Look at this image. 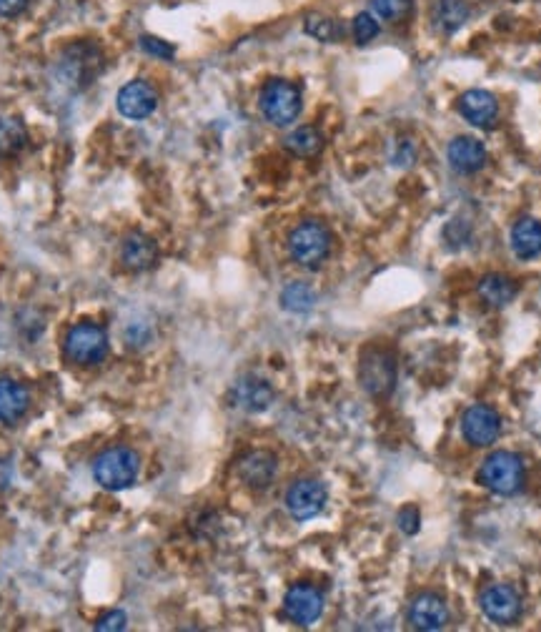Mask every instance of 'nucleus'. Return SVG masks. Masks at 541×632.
I'll return each mask as SVG.
<instances>
[{"instance_id":"1","label":"nucleus","mask_w":541,"mask_h":632,"mask_svg":"<svg viewBox=\"0 0 541 632\" xmlns=\"http://www.w3.org/2000/svg\"><path fill=\"white\" fill-rule=\"evenodd\" d=\"M138 454L128 447H113L98 454L93 462V477L108 492H121L136 485L138 480Z\"/></svg>"},{"instance_id":"2","label":"nucleus","mask_w":541,"mask_h":632,"mask_svg":"<svg viewBox=\"0 0 541 632\" xmlns=\"http://www.w3.org/2000/svg\"><path fill=\"white\" fill-rule=\"evenodd\" d=\"M291 259L304 269H319L331 254V231L321 221H304L289 236Z\"/></svg>"},{"instance_id":"3","label":"nucleus","mask_w":541,"mask_h":632,"mask_svg":"<svg viewBox=\"0 0 541 632\" xmlns=\"http://www.w3.org/2000/svg\"><path fill=\"white\" fill-rule=\"evenodd\" d=\"M479 482L494 495H516L524 485V464L511 452H494L481 464Z\"/></svg>"},{"instance_id":"4","label":"nucleus","mask_w":541,"mask_h":632,"mask_svg":"<svg viewBox=\"0 0 541 632\" xmlns=\"http://www.w3.org/2000/svg\"><path fill=\"white\" fill-rule=\"evenodd\" d=\"M359 382L371 397H389L396 387V357L389 349L371 347L361 354Z\"/></svg>"},{"instance_id":"5","label":"nucleus","mask_w":541,"mask_h":632,"mask_svg":"<svg viewBox=\"0 0 541 632\" xmlns=\"http://www.w3.org/2000/svg\"><path fill=\"white\" fill-rule=\"evenodd\" d=\"M261 111L274 126H289L301 113V91L291 81L274 78L261 91Z\"/></svg>"},{"instance_id":"6","label":"nucleus","mask_w":541,"mask_h":632,"mask_svg":"<svg viewBox=\"0 0 541 632\" xmlns=\"http://www.w3.org/2000/svg\"><path fill=\"white\" fill-rule=\"evenodd\" d=\"M108 354V337L98 324H78L66 337V357L81 367L101 364Z\"/></svg>"},{"instance_id":"7","label":"nucleus","mask_w":541,"mask_h":632,"mask_svg":"<svg viewBox=\"0 0 541 632\" xmlns=\"http://www.w3.org/2000/svg\"><path fill=\"white\" fill-rule=\"evenodd\" d=\"M326 500H329V495H326V487L319 480H299L286 492V510L291 512L294 520L306 522L324 512Z\"/></svg>"},{"instance_id":"8","label":"nucleus","mask_w":541,"mask_h":632,"mask_svg":"<svg viewBox=\"0 0 541 632\" xmlns=\"http://www.w3.org/2000/svg\"><path fill=\"white\" fill-rule=\"evenodd\" d=\"M461 432H464L466 442L474 447H489L499 439L501 434V417L486 404H474L464 412L461 419Z\"/></svg>"},{"instance_id":"9","label":"nucleus","mask_w":541,"mask_h":632,"mask_svg":"<svg viewBox=\"0 0 541 632\" xmlns=\"http://www.w3.org/2000/svg\"><path fill=\"white\" fill-rule=\"evenodd\" d=\"M284 612L296 625H314L324 612V595L311 585H294L284 597Z\"/></svg>"},{"instance_id":"10","label":"nucleus","mask_w":541,"mask_h":632,"mask_svg":"<svg viewBox=\"0 0 541 632\" xmlns=\"http://www.w3.org/2000/svg\"><path fill=\"white\" fill-rule=\"evenodd\" d=\"M481 612L496 625H511L521 615V597L511 585H491L479 600Z\"/></svg>"},{"instance_id":"11","label":"nucleus","mask_w":541,"mask_h":632,"mask_svg":"<svg viewBox=\"0 0 541 632\" xmlns=\"http://www.w3.org/2000/svg\"><path fill=\"white\" fill-rule=\"evenodd\" d=\"M409 622L416 630L424 632H436L444 630L449 625V605L441 595L436 592H421L411 600L409 607Z\"/></svg>"},{"instance_id":"12","label":"nucleus","mask_w":541,"mask_h":632,"mask_svg":"<svg viewBox=\"0 0 541 632\" xmlns=\"http://www.w3.org/2000/svg\"><path fill=\"white\" fill-rule=\"evenodd\" d=\"M116 103L123 116L131 118V121H143L156 111L158 93L148 81H131L121 88Z\"/></svg>"},{"instance_id":"13","label":"nucleus","mask_w":541,"mask_h":632,"mask_svg":"<svg viewBox=\"0 0 541 632\" xmlns=\"http://www.w3.org/2000/svg\"><path fill=\"white\" fill-rule=\"evenodd\" d=\"M231 402L233 407L243 409V412H266L271 407V402H274V389H271V384L266 379L248 374V377H241L233 384Z\"/></svg>"},{"instance_id":"14","label":"nucleus","mask_w":541,"mask_h":632,"mask_svg":"<svg viewBox=\"0 0 541 632\" xmlns=\"http://www.w3.org/2000/svg\"><path fill=\"white\" fill-rule=\"evenodd\" d=\"M276 457L266 449H256V452H248L246 457L238 462V477L243 480V485L251 487V490H266L276 477Z\"/></svg>"},{"instance_id":"15","label":"nucleus","mask_w":541,"mask_h":632,"mask_svg":"<svg viewBox=\"0 0 541 632\" xmlns=\"http://www.w3.org/2000/svg\"><path fill=\"white\" fill-rule=\"evenodd\" d=\"M459 113L471 123V126L489 128L494 126L496 116H499V103L489 91L481 88H471L459 98Z\"/></svg>"},{"instance_id":"16","label":"nucleus","mask_w":541,"mask_h":632,"mask_svg":"<svg viewBox=\"0 0 541 632\" xmlns=\"http://www.w3.org/2000/svg\"><path fill=\"white\" fill-rule=\"evenodd\" d=\"M121 261L128 271H148L158 264V246L151 236L133 231L121 244Z\"/></svg>"},{"instance_id":"17","label":"nucleus","mask_w":541,"mask_h":632,"mask_svg":"<svg viewBox=\"0 0 541 632\" xmlns=\"http://www.w3.org/2000/svg\"><path fill=\"white\" fill-rule=\"evenodd\" d=\"M63 71H66L68 83L73 88L91 83L93 73L98 71V48L88 46V43L71 46L66 53V61H63Z\"/></svg>"},{"instance_id":"18","label":"nucleus","mask_w":541,"mask_h":632,"mask_svg":"<svg viewBox=\"0 0 541 632\" xmlns=\"http://www.w3.org/2000/svg\"><path fill=\"white\" fill-rule=\"evenodd\" d=\"M449 164L456 174H476L486 164V148L479 138L459 136L449 143Z\"/></svg>"},{"instance_id":"19","label":"nucleus","mask_w":541,"mask_h":632,"mask_svg":"<svg viewBox=\"0 0 541 632\" xmlns=\"http://www.w3.org/2000/svg\"><path fill=\"white\" fill-rule=\"evenodd\" d=\"M28 404H31V394L21 382L8 377L0 379V422L16 424L28 412Z\"/></svg>"},{"instance_id":"20","label":"nucleus","mask_w":541,"mask_h":632,"mask_svg":"<svg viewBox=\"0 0 541 632\" xmlns=\"http://www.w3.org/2000/svg\"><path fill=\"white\" fill-rule=\"evenodd\" d=\"M511 249L519 259H534L541 254V221L521 219L511 229Z\"/></svg>"},{"instance_id":"21","label":"nucleus","mask_w":541,"mask_h":632,"mask_svg":"<svg viewBox=\"0 0 541 632\" xmlns=\"http://www.w3.org/2000/svg\"><path fill=\"white\" fill-rule=\"evenodd\" d=\"M479 296L494 309L511 304L516 296V284L504 274H486L479 281Z\"/></svg>"},{"instance_id":"22","label":"nucleus","mask_w":541,"mask_h":632,"mask_svg":"<svg viewBox=\"0 0 541 632\" xmlns=\"http://www.w3.org/2000/svg\"><path fill=\"white\" fill-rule=\"evenodd\" d=\"M436 28L444 33H454L469 21V6L466 0H439L434 8Z\"/></svg>"},{"instance_id":"23","label":"nucleus","mask_w":541,"mask_h":632,"mask_svg":"<svg viewBox=\"0 0 541 632\" xmlns=\"http://www.w3.org/2000/svg\"><path fill=\"white\" fill-rule=\"evenodd\" d=\"M284 146H286V151L294 153V156L309 158V156H316V153L324 148V136H321L319 128L301 126L286 136Z\"/></svg>"},{"instance_id":"24","label":"nucleus","mask_w":541,"mask_h":632,"mask_svg":"<svg viewBox=\"0 0 541 632\" xmlns=\"http://www.w3.org/2000/svg\"><path fill=\"white\" fill-rule=\"evenodd\" d=\"M28 141V131L21 118L3 116L0 118V156H16Z\"/></svg>"},{"instance_id":"25","label":"nucleus","mask_w":541,"mask_h":632,"mask_svg":"<svg viewBox=\"0 0 541 632\" xmlns=\"http://www.w3.org/2000/svg\"><path fill=\"white\" fill-rule=\"evenodd\" d=\"M316 304V294L311 286L301 284V281H294V284H289L284 289V294H281V306L289 311H294V314H304V311L314 309Z\"/></svg>"},{"instance_id":"26","label":"nucleus","mask_w":541,"mask_h":632,"mask_svg":"<svg viewBox=\"0 0 541 632\" xmlns=\"http://www.w3.org/2000/svg\"><path fill=\"white\" fill-rule=\"evenodd\" d=\"M306 33L314 36L316 41H324V43H336L341 38V26L334 21V18H326V16H309L306 18Z\"/></svg>"},{"instance_id":"27","label":"nucleus","mask_w":541,"mask_h":632,"mask_svg":"<svg viewBox=\"0 0 541 632\" xmlns=\"http://www.w3.org/2000/svg\"><path fill=\"white\" fill-rule=\"evenodd\" d=\"M371 8L379 18L396 23L411 13V0H371Z\"/></svg>"},{"instance_id":"28","label":"nucleus","mask_w":541,"mask_h":632,"mask_svg":"<svg viewBox=\"0 0 541 632\" xmlns=\"http://www.w3.org/2000/svg\"><path fill=\"white\" fill-rule=\"evenodd\" d=\"M376 36H379V23H376V18L371 16V13H359V16L354 18V38H356V43L366 46V43L374 41Z\"/></svg>"},{"instance_id":"29","label":"nucleus","mask_w":541,"mask_h":632,"mask_svg":"<svg viewBox=\"0 0 541 632\" xmlns=\"http://www.w3.org/2000/svg\"><path fill=\"white\" fill-rule=\"evenodd\" d=\"M141 48L146 53H151V56L156 58H163V61H171L173 58V46H168L166 41H161V38H153V36H143L141 38Z\"/></svg>"},{"instance_id":"30","label":"nucleus","mask_w":541,"mask_h":632,"mask_svg":"<svg viewBox=\"0 0 541 632\" xmlns=\"http://www.w3.org/2000/svg\"><path fill=\"white\" fill-rule=\"evenodd\" d=\"M419 522H421V515L416 507H404V510L399 512V527H401V532H406V535H416V532H419Z\"/></svg>"},{"instance_id":"31","label":"nucleus","mask_w":541,"mask_h":632,"mask_svg":"<svg viewBox=\"0 0 541 632\" xmlns=\"http://www.w3.org/2000/svg\"><path fill=\"white\" fill-rule=\"evenodd\" d=\"M123 627H126V615H123L121 610L111 612V615H106V617H103V620L96 622V630H101V632L123 630Z\"/></svg>"},{"instance_id":"32","label":"nucleus","mask_w":541,"mask_h":632,"mask_svg":"<svg viewBox=\"0 0 541 632\" xmlns=\"http://www.w3.org/2000/svg\"><path fill=\"white\" fill-rule=\"evenodd\" d=\"M28 8V0H0V18H16Z\"/></svg>"}]
</instances>
